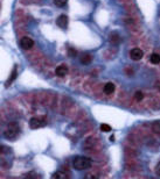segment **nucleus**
I'll use <instances>...</instances> for the list:
<instances>
[{
  "instance_id": "3",
  "label": "nucleus",
  "mask_w": 160,
  "mask_h": 179,
  "mask_svg": "<svg viewBox=\"0 0 160 179\" xmlns=\"http://www.w3.org/2000/svg\"><path fill=\"white\" fill-rule=\"evenodd\" d=\"M29 127L32 129H39L41 127H44L47 124L46 116H38V118H32L29 120Z\"/></svg>"
},
{
  "instance_id": "20",
  "label": "nucleus",
  "mask_w": 160,
  "mask_h": 179,
  "mask_svg": "<svg viewBox=\"0 0 160 179\" xmlns=\"http://www.w3.org/2000/svg\"><path fill=\"white\" fill-rule=\"evenodd\" d=\"M154 88L157 90L158 92H160V82H157V83H155V85H154Z\"/></svg>"
},
{
  "instance_id": "6",
  "label": "nucleus",
  "mask_w": 160,
  "mask_h": 179,
  "mask_svg": "<svg viewBox=\"0 0 160 179\" xmlns=\"http://www.w3.org/2000/svg\"><path fill=\"white\" fill-rule=\"evenodd\" d=\"M56 24L58 26V27L66 29V28H67V26H68V16L64 15V14L60 15V16L56 19Z\"/></svg>"
},
{
  "instance_id": "8",
  "label": "nucleus",
  "mask_w": 160,
  "mask_h": 179,
  "mask_svg": "<svg viewBox=\"0 0 160 179\" xmlns=\"http://www.w3.org/2000/svg\"><path fill=\"white\" fill-rule=\"evenodd\" d=\"M109 42L111 43V44H114V45H118L119 42H120V36H119V34H118L117 32L111 33V34L109 35Z\"/></svg>"
},
{
  "instance_id": "5",
  "label": "nucleus",
  "mask_w": 160,
  "mask_h": 179,
  "mask_svg": "<svg viewBox=\"0 0 160 179\" xmlns=\"http://www.w3.org/2000/svg\"><path fill=\"white\" fill-rule=\"evenodd\" d=\"M130 57L132 61H140L143 57H144V53L143 50L139 49V48H133L131 51H130Z\"/></svg>"
},
{
  "instance_id": "1",
  "label": "nucleus",
  "mask_w": 160,
  "mask_h": 179,
  "mask_svg": "<svg viewBox=\"0 0 160 179\" xmlns=\"http://www.w3.org/2000/svg\"><path fill=\"white\" fill-rule=\"evenodd\" d=\"M72 166L74 169L77 171H83L90 169L92 166V161L89 157H84V156H76L72 159Z\"/></svg>"
},
{
  "instance_id": "21",
  "label": "nucleus",
  "mask_w": 160,
  "mask_h": 179,
  "mask_svg": "<svg viewBox=\"0 0 160 179\" xmlns=\"http://www.w3.org/2000/svg\"><path fill=\"white\" fill-rule=\"evenodd\" d=\"M110 141H111V142H114V141H115V136H111V137H110Z\"/></svg>"
},
{
  "instance_id": "13",
  "label": "nucleus",
  "mask_w": 160,
  "mask_h": 179,
  "mask_svg": "<svg viewBox=\"0 0 160 179\" xmlns=\"http://www.w3.org/2000/svg\"><path fill=\"white\" fill-rule=\"evenodd\" d=\"M150 62L153 64V65H158V64H160V55L157 54V53H153L150 56Z\"/></svg>"
},
{
  "instance_id": "19",
  "label": "nucleus",
  "mask_w": 160,
  "mask_h": 179,
  "mask_svg": "<svg viewBox=\"0 0 160 179\" xmlns=\"http://www.w3.org/2000/svg\"><path fill=\"white\" fill-rule=\"evenodd\" d=\"M9 150L7 149V147H4V145H0V153H4V152H8Z\"/></svg>"
},
{
  "instance_id": "18",
  "label": "nucleus",
  "mask_w": 160,
  "mask_h": 179,
  "mask_svg": "<svg viewBox=\"0 0 160 179\" xmlns=\"http://www.w3.org/2000/svg\"><path fill=\"white\" fill-rule=\"evenodd\" d=\"M154 172H155V174L158 176V177H160V162L157 164V166H155V170H154Z\"/></svg>"
},
{
  "instance_id": "9",
  "label": "nucleus",
  "mask_w": 160,
  "mask_h": 179,
  "mask_svg": "<svg viewBox=\"0 0 160 179\" xmlns=\"http://www.w3.org/2000/svg\"><path fill=\"white\" fill-rule=\"evenodd\" d=\"M115 90H116L115 84L110 82V83H106V84L104 85V87H103V92H104L106 95H110V94H112V93L115 92Z\"/></svg>"
},
{
  "instance_id": "16",
  "label": "nucleus",
  "mask_w": 160,
  "mask_h": 179,
  "mask_svg": "<svg viewBox=\"0 0 160 179\" xmlns=\"http://www.w3.org/2000/svg\"><path fill=\"white\" fill-rule=\"evenodd\" d=\"M68 3V0H54V4L57 7H64Z\"/></svg>"
},
{
  "instance_id": "12",
  "label": "nucleus",
  "mask_w": 160,
  "mask_h": 179,
  "mask_svg": "<svg viewBox=\"0 0 160 179\" xmlns=\"http://www.w3.org/2000/svg\"><path fill=\"white\" fill-rule=\"evenodd\" d=\"M52 178H53V179H68L69 176H68L67 173L62 172V171H56V172L53 173Z\"/></svg>"
},
{
  "instance_id": "2",
  "label": "nucleus",
  "mask_w": 160,
  "mask_h": 179,
  "mask_svg": "<svg viewBox=\"0 0 160 179\" xmlns=\"http://www.w3.org/2000/svg\"><path fill=\"white\" fill-rule=\"evenodd\" d=\"M20 133V127H19V123L13 121V122H9L6 130L4 132V136L7 138V140H15L18 137Z\"/></svg>"
},
{
  "instance_id": "7",
  "label": "nucleus",
  "mask_w": 160,
  "mask_h": 179,
  "mask_svg": "<svg viewBox=\"0 0 160 179\" xmlns=\"http://www.w3.org/2000/svg\"><path fill=\"white\" fill-rule=\"evenodd\" d=\"M55 73H56L57 77H64L68 73V66L66 65V64H61V65H58L56 68Z\"/></svg>"
},
{
  "instance_id": "14",
  "label": "nucleus",
  "mask_w": 160,
  "mask_h": 179,
  "mask_svg": "<svg viewBox=\"0 0 160 179\" xmlns=\"http://www.w3.org/2000/svg\"><path fill=\"white\" fill-rule=\"evenodd\" d=\"M152 132L160 136V121H155L152 123Z\"/></svg>"
},
{
  "instance_id": "15",
  "label": "nucleus",
  "mask_w": 160,
  "mask_h": 179,
  "mask_svg": "<svg viewBox=\"0 0 160 179\" xmlns=\"http://www.w3.org/2000/svg\"><path fill=\"white\" fill-rule=\"evenodd\" d=\"M143 99H144V93L141 92V91H137L136 93H134V100L136 101H143Z\"/></svg>"
},
{
  "instance_id": "17",
  "label": "nucleus",
  "mask_w": 160,
  "mask_h": 179,
  "mask_svg": "<svg viewBox=\"0 0 160 179\" xmlns=\"http://www.w3.org/2000/svg\"><path fill=\"white\" fill-rule=\"evenodd\" d=\"M101 130L104 132V133H109V132H111V127H110L109 124H106V123H102L101 124Z\"/></svg>"
},
{
  "instance_id": "10",
  "label": "nucleus",
  "mask_w": 160,
  "mask_h": 179,
  "mask_svg": "<svg viewBox=\"0 0 160 179\" xmlns=\"http://www.w3.org/2000/svg\"><path fill=\"white\" fill-rule=\"evenodd\" d=\"M91 61H92V57L90 54H83L80 57V62L83 64V65H88V64L91 63Z\"/></svg>"
},
{
  "instance_id": "11",
  "label": "nucleus",
  "mask_w": 160,
  "mask_h": 179,
  "mask_svg": "<svg viewBox=\"0 0 160 179\" xmlns=\"http://www.w3.org/2000/svg\"><path fill=\"white\" fill-rule=\"evenodd\" d=\"M17 76H18V71H17V65L13 68V71H12V73H11V76H9V78L7 79V82H6V87H8L12 83H13L14 80H15V78H17Z\"/></svg>"
},
{
  "instance_id": "4",
  "label": "nucleus",
  "mask_w": 160,
  "mask_h": 179,
  "mask_svg": "<svg viewBox=\"0 0 160 179\" xmlns=\"http://www.w3.org/2000/svg\"><path fill=\"white\" fill-rule=\"evenodd\" d=\"M34 45V41L32 40L31 37H27V36H25L21 38V41H20V47L23 49V50H29L32 49Z\"/></svg>"
}]
</instances>
